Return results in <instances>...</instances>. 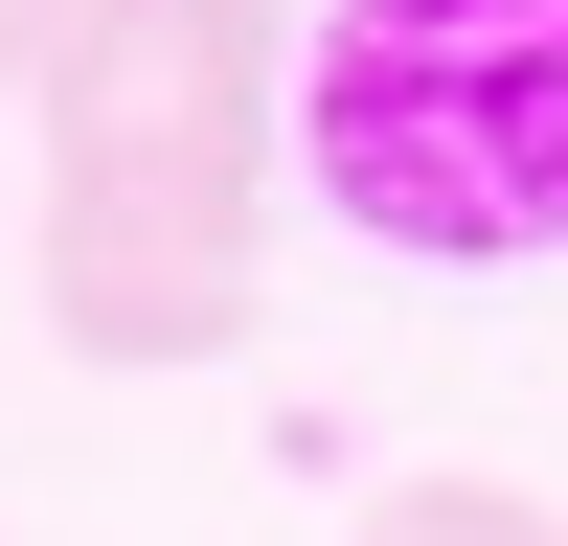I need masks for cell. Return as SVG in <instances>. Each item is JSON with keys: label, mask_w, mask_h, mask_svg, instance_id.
<instances>
[{"label": "cell", "mask_w": 568, "mask_h": 546, "mask_svg": "<svg viewBox=\"0 0 568 546\" xmlns=\"http://www.w3.org/2000/svg\"><path fill=\"white\" fill-rule=\"evenodd\" d=\"M273 91H296L273 0H69V46H45V318H69V364L251 342Z\"/></svg>", "instance_id": "obj_1"}, {"label": "cell", "mask_w": 568, "mask_h": 546, "mask_svg": "<svg viewBox=\"0 0 568 546\" xmlns=\"http://www.w3.org/2000/svg\"><path fill=\"white\" fill-rule=\"evenodd\" d=\"M296 160L364 251L546 273L568 251V0H342L296 69Z\"/></svg>", "instance_id": "obj_2"}, {"label": "cell", "mask_w": 568, "mask_h": 546, "mask_svg": "<svg viewBox=\"0 0 568 546\" xmlns=\"http://www.w3.org/2000/svg\"><path fill=\"white\" fill-rule=\"evenodd\" d=\"M364 546H568V524H546L524 478H387V501H364Z\"/></svg>", "instance_id": "obj_3"}, {"label": "cell", "mask_w": 568, "mask_h": 546, "mask_svg": "<svg viewBox=\"0 0 568 546\" xmlns=\"http://www.w3.org/2000/svg\"><path fill=\"white\" fill-rule=\"evenodd\" d=\"M45 46H69V0H0V91H23V69H45Z\"/></svg>", "instance_id": "obj_4"}]
</instances>
